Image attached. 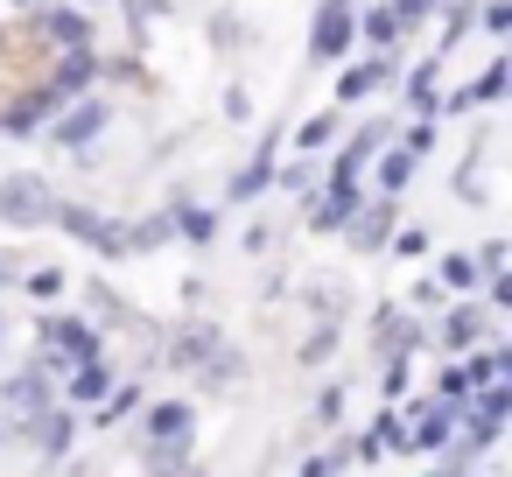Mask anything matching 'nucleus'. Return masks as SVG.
I'll return each instance as SVG.
<instances>
[{"label":"nucleus","mask_w":512,"mask_h":477,"mask_svg":"<svg viewBox=\"0 0 512 477\" xmlns=\"http://www.w3.org/2000/svg\"><path fill=\"white\" fill-rule=\"evenodd\" d=\"M351 43H358V15H351V0H323L316 22H309V57H316V64H337Z\"/></svg>","instance_id":"nucleus-1"},{"label":"nucleus","mask_w":512,"mask_h":477,"mask_svg":"<svg viewBox=\"0 0 512 477\" xmlns=\"http://www.w3.org/2000/svg\"><path fill=\"white\" fill-rule=\"evenodd\" d=\"M0 218H8V225H50L57 218V197L36 176H15V183H0Z\"/></svg>","instance_id":"nucleus-2"},{"label":"nucleus","mask_w":512,"mask_h":477,"mask_svg":"<svg viewBox=\"0 0 512 477\" xmlns=\"http://www.w3.org/2000/svg\"><path fill=\"white\" fill-rule=\"evenodd\" d=\"M92 78H99V57H92V50H64V64H57V78H50V99H57V106H71Z\"/></svg>","instance_id":"nucleus-3"},{"label":"nucleus","mask_w":512,"mask_h":477,"mask_svg":"<svg viewBox=\"0 0 512 477\" xmlns=\"http://www.w3.org/2000/svg\"><path fill=\"white\" fill-rule=\"evenodd\" d=\"M43 36L64 43V50H92V22L78 8H43Z\"/></svg>","instance_id":"nucleus-4"},{"label":"nucleus","mask_w":512,"mask_h":477,"mask_svg":"<svg viewBox=\"0 0 512 477\" xmlns=\"http://www.w3.org/2000/svg\"><path fill=\"white\" fill-rule=\"evenodd\" d=\"M43 113H57L50 85H43V92H29V99H15L8 113H0V134H36V127H43Z\"/></svg>","instance_id":"nucleus-5"},{"label":"nucleus","mask_w":512,"mask_h":477,"mask_svg":"<svg viewBox=\"0 0 512 477\" xmlns=\"http://www.w3.org/2000/svg\"><path fill=\"white\" fill-rule=\"evenodd\" d=\"M57 225L64 232H78L85 246H99V253H120V232H106V218H92V211H78V204H64L57 211Z\"/></svg>","instance_id":"nucleus-6"},{"label":"nucleus","mask_w":512,"mask_h":477,"mask_svg":"<svg viewBox=\"0 0 512 477\" xmlns=\"http://www.w3.org/2000/svg\"><path fill=\"white\" fill-rule=\"evenodd\" d=\"M386 78H393V64H386V57H372V64H358V71H344V78H337V99H365V92H379Z\"/></svg>","instance_id":"nucleus-7"},{"label":"nucleus","mask_w":512,"mask_h":477,"mask_svg":"<svg viewBox=\"0 0 512 477\" xmlns=\"http://www.w3.org/2000/svg\"><path fill=\"white\" fill-rule=\"evenodd\" d=\"M99 127H106V106H99V99H71V120H64L57 134H64V141H92Z\"/></svg>","instance_id":"nucleus-8"},{"label":"nucleus","mask_w":512,"mask_h":477,"mask_svg":"<svg viewBox=\"0 0 512 477\" xmlns=\"http://www.w3.org/2000/svg\"><path fill=\"white\" fill-rule=\"evenodd\" d=\"M365 36H372L379 50H393V43H400V15H393V8H372V15H365Z\"/></svg>","instance_id":"nucleus-9"},{"label":"nucleus","mask_w":512,"mask_h":477,"mask_svg":"<svg viewBox=\"0 0 512 477\" xmlns=\"http://www.w3.org/2000/svg\"><path fill=\"white\" fill-rule=\"evenodd\" d=\"M407 99H414V113H435V64H421L407 78Z\"/></svg>","instance_id":"nucleus-10"},{"label":"nucleus","mask_w":512,"mask_h":477,"mask_svg":"<svg viewBox=\"0 0 512 477\" xmlns=\"http://www.w3.org/2000/svg\"><path fill=\"white\" fill-rule=\"evenodd\" d=\"M267 176H274V148H260V162H253V169H246V176L232 183V197H253V190H260Z\"/></svg>","instance_id":"nucleus-11"},{"label":"nucleus","mask_w":512,"mask_h":477,"mask_svg":"<svg viewBox=\"0 0 512 477\" xmlns=\"http://www.w3.org/2000/svg\"><path fill=\"white\" fill-rule=\"evenodd\" d=\"M470 22H477V8H470V0H456V8H442V36H449V43H456V36H463Z\"/></svg>","instance_id":"nucleus-12"},{"label":"nucleus","mask_w":512,"mask_h":477,"mask_svg":"<svg viewBox=\"0 0 512 477\" xmlns=\"http://www.w3.org/2000/svg\"><path fill=\"white\" fill-rule=\"evenodd\" d=\"M155 435H176V442H183V435H190V414H183V407H162V414H155Z\"/></svg>","instance_id":"nucleus-13"},{"label":"nucleus","mask_w":512,"mask_h":477,"mask_svg":"<svg viewBox=\"0 0 512 477\" xmlns=\"http://www.w3.org/2000/svg\"><path fill=\"white\" fill-rule=\"evenodd\" d=\"M330 134H337V120H330V113H316V120H309V127H302V148H323V141H330Z\"/></svg>","instance_id":"nucleus-14"},{"label":"nucleus","mask_w":512,"mask_h":477,"mask_svg":"<svg viewBox=\"0 0 512 477\" xmlns=\"http://www.w3.org/2000/svg\"><path fill=\"white\" fill-rule=\"evenodd\" d=\"M498 92H505V64H491V71L477 78V92H470V99H498Z\"/></svg>","instance_id":"nucleus-15"},{"label":"nucleus","mask_w":512,"mask_h":477,"mask_svg":"<svg viewBox=\"0 0 512 477\" xmlns=\"http://www.w3.org/2000/svg\"><path fill=\"white\" fill-rule=\"evenodd\" d=\"M393 15H400V29H407V22H421V15H435V0H393Z\"/></svg>","instance_id":"nucleus-16"},{"label":"nucleus","mask_w":512,"mask_h":477,"mask_svg":"<svg viewBox=\"0 0 512 477\" xmlns=\"http://www.w3.org/2000/svg\"><path fill=\"white\" fill-rule=\"evenodd\" d=\"M484 29H491V36H505V29H512V8H505V0H491V8H484Z\"/></svg>","instance_id":"nucleus-17"},{"label":"nucleus","mask_w":512,"mask_h":477,"mask_svg":"<svg viewBox=\"0 0 512 477\" xmlns=\"http://www.w3.org/2000/svg\"><path fill=\"white\" fill-rule=\"evenodd\" d=\"M407 162H414V155H407V148H400V155H386V183H393V190H400V183H407Z\"/></svg>","instance_id":"nucleus-18"},{"label":"nucleus","mask_w":512,"mask_h":477,"mask_svg":"<svg viewBox=\"0 0 512 477\" xmlns=\"http://www.w3.org/2000/svg\"><path fill=\"white\" fill-rule=\"evenodd\" d=\"M127 8H134V22H148V15H162V8H169V0H127Z\"/></svg>","instance_id":"nucleus-19"},{"label":"nucleus","mask_w":512,"mask_h":477,"mask_svg":"<svg viewBox=\"0 0 512 477\" xmlns=\"http://www.w3.org/2000/svg\"><path fill=\"white\" fill-rule=\"evenodd\" d=\"M8 8H36V0H8Z\"/></svg>","instance_id":"nucleus-20"}]
</instances>
